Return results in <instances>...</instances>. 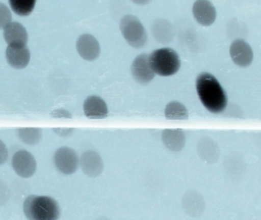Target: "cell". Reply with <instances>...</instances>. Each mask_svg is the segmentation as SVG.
<instances>
[{"mask_svg": "<svg viewBox=\"0 0 261 220\" xmlns=\"http://www.w3.org/2000/svg\"><path fill=\"white\" fill-rule=\"evenodd\" d=\"M196 91L201 103L212 113H220L225 109L227 96L218 79L209 73L198 75L195 82Z\"/></svg>", "mask_w": 261, "mask_h": 220, "instance_id": "cell-1", "label": "cell"}, {"mask_svg": "<svg viewBox=\"0 0 261 220\" xmlns=\"http://www.w3.org/2000/svg\"><path fill=\"white\" fill-rule=\"evenodd\" d=\"M23 210L29 220H59L61 214L58 202L46 196L27 197L24 202Z\"/></svg>", "mask_w": 261, "mask_h": 220, "instance_id": "cell-2", "label": "cell"}, {"mask_svg": "<svg viewBox=\"0 0 261 220\" xmlns=\"http://www.w3.org/2000/svg\"><path fill=\"white\" fill-rule=\"evenodd\" d=\"M149 62L154 73L162 76L175 74L181 67L178 53L169 47L154 50L149 55Z\"/></svg>", "mask_w": 261, "mask_h": 220, "instance_id": "cell-3", "label": "cell"}, {"mask_svg": "<svg viewBox=\"0 0 261 220\" xmlns=\"http://www.w3.org/2000/svg\"><path fill=\"white\" fill-rule=\"evenodd\" d=\"M120 29L126 42L132 47H143L147 41V33L141 21L135 15H127L122 18Z\"/></svg>", "mask_w": 261, "mask_h": 220, "instance_id": "cell-4", "label": "cell"}, {"mask_svg": "<svg viewBox=\"0 0 261 220\" xmlns=\"http://www.w3.org/2000/svg\"><path fill=\"white\" fill-rule=\"evenodd\" d=\"M54 162L56 168L65 174H72L76 172L79 165V158L77 153L68 148L62 147L55 153Z\"/></svg>", "mask_w": 261, "mask_h": 220, "instance_id": "cell-5", "label": "cell"}, {"mask_svg": "<svg viewBox=\"0 0 261 220\" xmlns=\"http://www.w3.org/2000/svg\"><path fill=\"white\" fill-rule=\"evenodd\" d=\"M12 166L18 175L23 178H29L36 172L37 163L31 153L25 150H20L13 155Z\"/></svg>", "mask_w": 261, "mask_h": 220, "instance_id": "cell-6", "label": "cell"}, {"mask_svg": "<svg viewBox=\"0 0 261 220\" xmlns=\"http://www.w3.org/2000/svg\"><path fill=\"white\" fill-rule=\"evenodd\" d=\"M131 73L136 82L143 85L153 79L155 73L149 65L148 53H140L134 59L131 65Z\"/></svg>", "mask_w": 261, "mask_h": 220, "instance_id": "cell-7", "label": "cell"}, {"mask_svg": "<svg viewBox=\"0 0 261 220\" xmlns=\"http://www.w3.org/2000/svg\"><path fill=\"white\" fill-rule=\"evenodd\" d=\"M230 55L235 64L241 67H248L253 61L251 47L242 39H236L230 47Z\"/></svg>", "mask_w": 261, "mask_h": 220, "instance_id": "cell-8", "label": "cell"}, {"mask_svg": "<svg viewBox=\"0 0 261 220\" xmlns=\"http://www.w3.org/2000/svg\"><path fill=\"white\" fill-rule=\"evenodd\" d=\"M76 48L79 55L86 61H94L100 53V46L98 41L93 35L88 34L79 37L76 43Z\"/></svg>", "mask_w": 261, "mask_h": 220, "instance_id": "cell-9", "label": "cell"}, {"mask_svg": "<svg viewBox=\"0 0 261 220\" xmlns=\"http://www.w3.org/2000/svg\"><path fill=\"white\" fill-rule=\"evenodd\" d=\"M81 168L88 177H98L103 170V162L98 153L92 150L85 151L80 159Z\"/></svg>", "mask_w": 261, "mask_h": 220, "instance_id": "cell-10", "label": "cell"}, {"mask_svg": "<svg viewBox=\"0 0 261 220\" xmlns=\"http://www.w3.org/2000/svg\"><path fill=\"white\" fill-rule=\"evenodd\" d=\"M192 13L195 20L202 26H210L216 19V9L211 2L198 0L194 3Z\"/></svg>", "mask_w": 261, "mask_h": 220, "instance_id": "cell-11", "label": "cell"}, {"mask_svg": "<svg viewBox=\"0 0 261 220\" xmlns=\"http://www.w3.org/2000/svg\"><path fill=\"white\" fill-rule=\"evenodd\" d=\"M6 58L12 67L21 70L28 66L31 54L27 45L9 46L6 50Z\"/></svg>", "mask_w": 261, "mask_h": 220, "instance_id": "cell-12", "label": "cell"}, {"mask_svg": "<svg viewBox=\"0 0 261 220\" xmlns=\"http://www.w3.org/2000/svg\"><path fill=\"white\" fill-rule=\"evenodd\" d=\"M4 36L9 46H25L28 41L27 29L20 23L11 22L4 29Z\"/></svg>", "mask_w": 261, "mask_h": 220, "instance_id": "cell-13", "label": "cell"}, {"mask_svg": "<svg viewBox=\"0 0 261 220\" xmlns=\"http://www.w3.org/2000/svg\"><path fill=\"white\" fill-rule=\"evenodd\" d=\"M84 112L89 119H105L108 115V108L106 102L97 96H91L84 102Z\"/></svg>", "mask_w": 261, "mask_h": 220, "instance_id": "cell-14", "label": "cell"}, {"mask_svg": "<svg viewBox=\"0 0 261 220\" xmlns=\"http://www.w3.org/2000/svg\"><path fill=\"white\" fill-rule=\"evenodd\" d=\"M162 139L166 148L171 151H181L186 145V135L181 129L164 130Z\"/></svg>", "mask_w": 261, "mask_h": 220, "instance_id": "cell-15", "label": "cell"}, {"mask_svg": "<svg viewBox=\"0 0 261 220\" xmlns=\"http://www.w3.org/2000/svg\"><path fill=\"white\" fill-rule=\"evenodd\" d=\"M198 152L201 159L207 163H214L219 157L218 145L209 138H204L198 142Z\"/></svg>", "mask_w": 261, "mask_h": 220, "instance_id": "cell-16", "label": "cell"}, {"mask_svg": "<svg viewBox=\"0 0 261 220\" xmlns=\"http://www.w3.org/2000/svg\"><path fill=\"white\" fill-rule=\"evenodd\" d=\"M183 205L186 212L192 216L201 215L204 210V203L202 197L197 192L187 193L183 198Z\"/></svg>", "mask_w": 261, "mask_h": 220, "instance_id": "cell-17", "label": "cell"}, {"mask_svg": "<svg viewBox=\"0 0 261 220\" xmlns=\"http://www.w3.org/2000/svg\"><path fill=\"white\" fill-rule=\"evenodd\" d=\"M154 38L160 42L166 44L173 38V32L170 23L166 19L155 20L152 26Z\"/></svg>", "mask_w": 261, "mask_h": 220, "instance_id": "cell-18", "label": "cell"}, {"mask_svg": "<svg viewBox=\"0 0 261 220\" xmlns=\"http://www.w3.org/2000/svg\"><path fill=\"white\" fill-rule=\"evenodd\" d=\"M19 139L23 143L29 145H36L39 143L42 137V130L38 128H23L16 129Z\"/></svg>", "mask_w": 261, "mask_h": 220, "instance_id": "cell-19", "label": "cell"}, {"mask_svg": "<svg viewBox=\"0 0 261 220\" xmlns=\"http://www.w3.org/2000/svg\"><path fill=\"white\" fill-rule=\"evenodd\" d=\"M165 116L168 119L184 120V119H189V113H188L187 108L183 104L177 102V101L169 102L166 105V109H165Z\"/></svg>", "mask_w": 261, "mask_h": 220, "instance_id": "cell-20", "label": "cell"}, {"mask_svg": "<svg viewBox=\"0 0 261 220\" xmlns=\"http://www.w3.org/2000/svg\"><path fill=\"white\" fill-rule=\"evenodd\" d=\"M36 0H10V5L15 13L28 16L34 10Z\"/></svg>", "mask_w": 261, "mask_h": 220, "instance_id": "cell-21", "label": "cell"}, {"mask_svg": "<svg viewBox=\"0 0 261 220\" xmlns=\"http://www.w3.org/2000/svg\"><path fill=\"white\" fill-rule=\"evenodd\" d=\"M11 21L12 14L10 9L5 4L0 3V29H5Z\"/></svg>", "mask_w": 261, "mask_h": 220, "instance_id": "cell-22", "label": "cell"}, {"mask_svg": "<svg viewBox=\"0 0 261 220\" xmlns=\"http://www.w3.org/2000/svg\"><path fill=\"white\" fill-rule=\"evenodd\" d=\"M8 149L3 141L0 140V165L4 164L8 159Z\"/></svg>", "mask_w": 261, "mask_h": 220, "instance_id": "cell-23", "label": "cell"}, {"mask_svg": "<svg viewBox=\"0 0 261 220\" xmlns=\"http://www.w3.org/2000/svg\"><path fill=\"white\" fill-rule=\"evenodd\" d=\"M54 131L58 133L59 135L68 136L70 135L74 131V129H54Z\"/></svg>", "mask_w": 261, "mask_h": 220, "instance_id": "cell-24", "label": "cell"}]
</instances>
